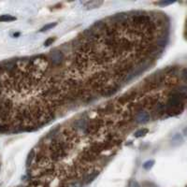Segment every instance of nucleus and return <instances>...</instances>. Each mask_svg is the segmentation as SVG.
I'll return each instance as SVG.
<instances>
[{"mask_svg": "<svg viewBox=\"0 0 187 187\" xmlns=\"http://www.w3.org/2000/svg\"><path fill=\"white\" fill-rule=\"evenodd\" d=\"M150 120V114L147 111H144L143 110L140 109L139 112H137L136 115V122L138 124H144L147 123Z\"/></svg>", "mask_w": 187, "mask_h": 187, "instance_id": "f03ea898", "label": "nucleus"}, {"mask_svg": "<svg viewBox=\"0 0 187 187\" xmlns=\"http://www.w3.org/2000/svg\"><path fill=\"white\" fill-rule=\"evenodd\" d=\"M154 164H155V161H154V160L147 161V162H145V163L143 164V168H144L145 170H150V169L154 166Z\"/></svg>", "mask_w": 187, "mask_h": 187, "instance_id": "1a4fd4ad", "label": "nucleus"}, {"mask_svg": "<svg viewBox=\"0 0 187 187\" xmlns=\"http://www.w3.org/2000/svg\"><path fill=\"white\" fill-rule=\"evenodd\" d=\"M16 18L11 16V15H7V14H5V15H0V22H12V21H15Z\"/></svg>", "mask_w": 187, "mask_h": 187, "instance_id": "423d86ee", "label": "nucleus"}, {"mask_svg": "<svg viewBox=\"0 0 187 187\" xmlns=\"http://www.w3.org/2000/svg\"><path fill=\"white\" fill-rule=\"evenodd\" d=\"M98 174H99V171H93V172L88 173V174L84 177V180H83L84 184H85V185H89L90 183H92V182L98 176Z\"/></svg>", "mask_w": 187, "mask_h": 187, "instance_id": "20e7f679", "label": "nucleus"}, {"mask_svg": "<svg viewBox=\"0 0 187 187\" xmlns=\"http://www.w3.org/2000/svg\"><path fill=\"white\" fill-rule=\"evenodd\" d=\"M36 155V153H35V151L34 150H32L30 153H29V155H28V156H27V159H26V167L27 168H29L31 165H32V162H33V160L35 159V156Z\"/></svg>", "mask_w": 187, "mask_h": 187, "instance_id": "39448f33", "label": "nucleus"}, {"mask_svg": "<svg viewBox=\"0 0 187 187\" xmlns=\"http://www.w3.org/2000/svg\"><path fill=\"white\" fill-rule=\"evenodd\" d=\"M185 37H187V21H186V26H185Z\"/></svg>", "mask_w": 187, "mask_h": 187, "instance_id": "f8f14e48", "label": "nucleus"}, {"mask_svg": "<svg viewBox=\"0 0 187 187\" xmlns=\"http://www.w3.org/2000/svg\"><path fill=\"white\" fill-rule=\"evenodd\" d=\"M56 25H57V22H51V23H48V24L44 25L39 31H40V32H46V31H48V30H51L52 28H53V27L56 26Z\"/></svg>", "mask_w": 187, "mask_h": 187, "instance_id": "6e6552de", "label": "nucleus"}, {"mask_svg": "<svg viewBox=\"0 0 187 187\" xmlns=\"http://www.w3.org/2000/svg\"><path fill=\"white\" fill-rule=\"evenodd\" d=\"M49 59H50L52 66H58L63 63V61L65 59V55H64V52L62 51L55 50V51L51 52V53L49 54Z\"/></svg>", "mask_w": 187, "mask_h": 187, "instance_id": "f257e3e1", "label": "nucleus"}, {"mask_svg": "<svg viewBox=\"0 0 187 187\" xmlns=\"http://www.w3.org/2000/svg\"><path fill=\"white\" fill-rule=\"evenodd\" d=\"M54 41H55V38H54V37H49V38L45 41L44 45H45L46 47H47V46H50V45H52Z\"/></svg>", "mask_w": 187, "mask_h": 187, "instance_id": "9d476101", "label": "nucleus"}, {"mask_svg": "<svg viewBox=\"0 0 187 187\" xmlns=\"http://www.w3.org/2000/svg\"><path fill=\"white\" fill-rule=\"evenodd\" d=\"M175 3V1H161V2H158L157 4L159 6H168V5H171Z\"/></svg>", "mask_w": 187, "mask_h": 187, "instance_id": "9b49d317", "label": "nucleus"}, {"mask_svg": "<svg viewBox=\"0 0 187 187\" xmlns=\"http://www.w3.org/2000/svg\"><path fill=\"white\" fill-rule=\"evenodd\" d=\"M149 132L148 128H141L138 131L135 132V137L136 138H141V137H144L147 133Z\"/></svg>", "mask_w": 187, "mask_h": 187, "instance_id": "0eeeda50", "label": "nucleus"}, {"mask_svg": "<svg viewBox=\"0 0 187 187\" xmlns=\"http://www.w3.org/2000/svg\"><path fill=\"white\" fill-rule=\"evenodd\" d=\"M103 4V1L99 0H92V1H86L83 3V7L85 9H94L99 7Z\"/></svg>", "mask_w": 187, "mask_h": 187, "instance_id": "7ed1b4c3", "label": "nucleus"}]
</instances>
